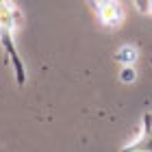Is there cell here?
<instances>
[{
	"instance_id": "1",
	"label": "cell",
	"mask_w": 152,
	"mask_h": 152,
	"mask_svg": "<svg viewBox=\"0 0 152 152\" xmlns=\"http://www.w3.org/2000/svg\"><path fill=\"white\" fill-rule=\"evenodd\" d=\"M20 24L18 9L11 0H0V46L4 48V57L13 61V72H15L18 85H24L26 80V67L15 46V31Z\"/></svg>"
},
{
	"instance_id": "2",
	"label": "cell",
	"mask_w": 152,
	"mask_h": 152,
	"mask_svg": "<svg viewBox=\"0 0 152 152\" xmlns=\"http://www.w3.org/2000/svg\"><path fill=\"white\" fill-rule=\"evenodd\" d=\"M94 13L98 15V20L107 28H115V26L122 24L124 20V9L117 0H89Z\"/></svg>"
},
{
	"instance_id": "3",
	"label": "cell",
	"mask_w": 152,
	"mask_h": 152,
	"mask_svg": "<svg viewBox=\"0 0 152 152\" xmlns=\"http://www.w3.org/2000/svg\"><path fill=\"white\" fill-rule=\"evenodd\" d=\"M122 152H152V113L143 115L141 122V135L128 146H124Z\"/></svg>"
},
{
	"instance_id": "4",
	"label": "cell",
	"mask_w": 152,
	"mask_h": 152,
	"mask_svg": "<svg viewBox=\"0 0 152 152\" xmlns=\"http://www.w3.org/2000/svg\"><path fill=\"white\" fill-rule=\"evenodd\" d=\"M133 4L139 9V13L152 18V0H133Z\"/></svg>"
}]
</instances>
